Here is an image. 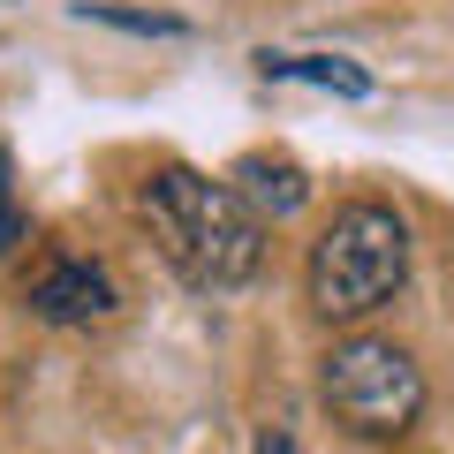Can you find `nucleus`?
<instances>
[{
  "mask_svg": "<svg viewBox=\"0 0 454 454\" xmlns=\"http://www.w3.org/2000/svg\"><path fill=\"white\" fill-rule=\"evenodd\" d=\"M258 454H303V447H295L288 424H265V432H258Z\"/></svg>",
  "mask_w": 454,
  "mask_h": 454,
  "instance_id": "1a4fd4ad",
  "label": "nucleus"
},
{
  "mask_svg": "<svg viewBox=\"0 0 454 454\" xmlns=\"http://www.w3.org/2000/svg\"><path fill=\"white\" fill-rule=\"evenodd\" d=\"M23 303L46 325H98V318H114L121 288H114L106 265H91V258H46L31 273V288H23Z\"/></svg>",
  "mask_w": 454,
  "mask_h": 454,
  "instance_id": "20e7f679",
  "label": "nucleus"
},
{
  "mask_svg": "<svg viewBox=\"0 0 454 454\" xmlns=\"http://www.w3.org/2000/svg\"><path fill=\"white\" fill-rule=\"evenodd\" d=\"M160 258L190 288H243L265 265V220L235 197V182H212L197 167H160L137 197Z\"/></svg>",
  "mask_w": 454,
  "mask_h": 454,
  "instance_id": "f257e3e1",
  "label": "nucleus"
},
{
  "mask_svg": "<svg viewBox=\"0 0 454 454\" xmlns=\"http://www.w3.org/2000/svg\"><path fill=\"white\" fill-rule=\"evenodd\" d=\"M258 68L280 83H318V91H340V98H372V76L356 61H340V53H265Z\"/></svg>",
  "mask_w": 454,
  "mask_h": 454,
  "instance_id": "423d86ee",
  "label": "nucleus"
},
{
  "mask_svg": "<svg viewBox=\"0 0 454 454\" xmlns=\"http://www.w3.org/2000/svg\"><path fill=\"white\" fill-rule=\"evenodd\" d=\"M76 16H91V23H114V31H137V38H182V31H190L182 16H145V8H106V0H83Z\"/></svg>",
  "mask_w": 454,
  "mask_h": 454,
  "instance_id": "0eeeda50",
  "label": "nucleus"
},
{
  "mask_svg": "<svg viewBox=\"0 0 454 454\" xmlns=\"http://www.w3.org/2000/svg\"><path fill=\"white\" fill-rule=\"evenodd\" d=\"M402 280H409V227L379 197L340 205L325 220V235L310 243V258H303V295L333 325H356L372 310H387L402 295Z\"/></svg>",
  "mask_w": 454,
  "mask_h": 454,
  "instance_id": "f03ea898",
  "label": "nucleus"
},
{
  "mask_svg": "<svg viewBox=\"0 0 454 454\" xmlns=\"http://www.w3.org/2000/svg\"><path fill=\"white\" fill-rule=\"evenodd\" d=\"M23 235H31V220H23V205L8 197V205H0V258H8V250H16Z\"/></svg>",
  "mask_w": 454,
  "mask_h": 454,
  "instance_id": "6e6552de",
  "label": "nucleus"
},
{
  "mask_svg": "<svg viewBox=\"0 0 454 454\" xmlns=\"http://www.w3.org/2000/svg\"><path fill=\"white\" fill-rule=\"evenodd\" d=\"M235 197H243L258 220H288V212L310 205V175L295 160H273V152H250L235 160Z\"/></svg>",
  "mask_w": 454,
  "mask_h": 454,
  "instance_id": "39448f33",
  "label": "nucleus"
},
{
  "mask_svg": "<svg viewBox=\"0 0 454 454\" xmlns=\"http://www.w3.org/2000/svg\"><path fill=\"white\" fill-rule=\"evenodd\" d=\"M318 394L333 409V424H348L356 439H402L424 417V372L402 340L379 333H348L325 348L318 364Z\"/></svg>",
  "mask_w": 454,
  "mask_h": 454,
  "instance_id": "7ed1b4c3",
  "label": "nucleus"
},
{
  "mask_svg": "<svg viewBox=\"0 0 454 454\" xmlns=\"http://www.w3.org/2000/svg\"><path fill=\"white\" fill-rule=\"evenodd\" d=\"M16 197V167H8V152H0V205Z\"/></svg>",
  "mask_w": 454,
  "mask_h": 454,
  "instance_id": "9d476101",
  "label": "nucleus"
}]
</instances>
